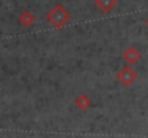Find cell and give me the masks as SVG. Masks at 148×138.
Here are the masks:
<instances>
[{"label": "cell", "instance_id": "cell-1", "mask_svg": "<svg viewBox=\"0 0 148 138\" xmlns=\"http://www.w3.org/2000/svg\"><path fill=\"white\" fill-rule=\"evenodd\" d=\"M48 19H49L50 23H53L55 26H65L69 22L71 14L63 9V6L58 4V6H55L50 10V13L48 14Z\"/></svg>", "mask_w": 148, "mask_h": 138}, {"label": "cell", "instance_id": "cell-2", "mask_svg": "<svg viewBox=\"0 0 148 138\" xmlns=\"http://www.w3.org/2000/svg\"><path fill=\"white\" fill-rule=\"evenodd\" d=\"M95 3H97V6H98L103 13H108V12H111V10L115 7L116 0H97Z\"/></svg>", "mask_w": 148, "mask_h": 138}, {"label": "cell", "instance_id": "cell-3", "mask_svg": "<svg viewBox=\"0 0 148 138\" xmlns=\"http://www.w3.org/2000/svg\"><path fill=\"white\" fill-rule=\"evenodd\" d=\"M125 58H127V60H128L130 63H135V62L140 59V53H138V50H137L135 47H130V49L127 50V53H125Z\"/></svg>", "mask_w": 148, "mask_h": 138}, {"label": "cell", "instance_id": "cell-4", "mask_svg": "<svg viewBox=\"0 0 148 138\" xmlns=\"http://www.w3.org/2000/svg\"><path fill=\"white\" fill-rule=\"evenodd\" d=\"M122 72L125 73V79H122V81H124V84H125V85H131V84L135 81V78H137L135 72H134V71H131V69H128V68H125Z\"/></svg>", "mask_w": 148, "mask_h": 138}, {"label": "cell", "instance_id": "cell-5", "mask_svg": "<svg viewBox=\"0 0 148 138\" xmlns=\"http://www.w3.org/2000/svg\"><path fill=\"white\" fill-rule=\"evenodd\" d=\"M20 23L25 25V26H30V25L33 23V14H32L30 12L22 13V16H20Z\"/></svg>", "mask_w": 148, "mask_h": 138}]
</instances>
